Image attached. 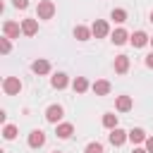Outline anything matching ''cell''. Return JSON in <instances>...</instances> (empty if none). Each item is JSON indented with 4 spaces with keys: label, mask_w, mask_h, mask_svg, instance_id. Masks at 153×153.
Returning <instances> with one entry per match:
<instances>
[{
    "label": "cell",
    "mask_w": 153,
    "mask_h": 153,
    "mask_svg": "<svg viewBox=\"0 0 153 153\" xmlns=\"http://www.w3.org/2000/svg\"><path fill=\"white\" fill-rule=\"evenodd\" d=\"M143 143H146V151H148V153H153V136H148Z\"/></svg>",
    "instance_id": "484cf974"
},
{
    "label": "cell",
    "mask_w": 153,
    "mask_h": 153,
    "mask_svg": "<svg viewBox=\"0 0 153 153\" xmlns=\"http://www.w3.org/2000/svg\"><path fill=\"white\" fill-rule=\"evenodd\" d=\"M2 91H5L7 96H17V93L22 91V81H19V76H5V81H2Z\"/></svg>",
    "instance_id": "6da1fadb"
},
{
    "label": "cell",
    "mask_w": 153,
    "mask_h": 153,
    "mask_svg": "<svg viewBox=\"0 0 153 153\" xmlns=\"http://www.w3.org/2000/svg\"><path fill=\"white\" fill-rule=\"evenodd\" d=\"M103 127H108V129H117V115L105 112V115H103Z\"/></svg>",
    "instance_id": "ffe728a7"
},
{
    "label": "cell",
    "mask_w": 153,
    "mask_h": 153,
    "mask_svg": "<svg viewBox=\"0 0 153 153\" xmlns=\"http://www.w3.org/2000/svg\"><path fill=\"white\" fill-rule=\"evenodd\" d=\"M110 88H112V86H110L108 79H98V81H93V93H96V96H108Z\"/></svg>",
    "instance_id": "8fae6325"
},
{
    "label": "cell",
    "mask_w": 153,
    "mask_h": 153,
    "mask_svg": "<svg viewBox=\"0 0 153 153\" xmlns=\"http://www.w3.org/2000/svg\"><path fill=\"white\" fill-rule=\"evenodd\" d=\"M151 45H153V38H151Z\"/></svg>",
    "instance_id": "4dcf8cb0"
},
{
    "label": "cell",
    "mask_w": 153,
    "mask_h": 153,
    "mask_svg": "<svg viewBox=\"0 0 153 153\" xmlns=\"http://www.w3.org/2000/svg\"><path fill=\"white\" fill-rule=\"evenodd\" d=\"M131 96H117V100H115V108L120 110V112H129L131 110Z\"/></svg>",
    "instance_id": "7c38bea8"
},
{
    "label": "cell",
    "mask_w": 153,
    "mask_h": 153,
    "mask_svg": "<svg viewBox=\"0 0 153 153\" xmlns=\"http://www.w3.org/2000/svg\"><path fill=\"white\" fill-rule=\"evenodd\" d=\"M53 153H60V151H53Z\"/></svg>",
    "instance_id": "f546056e"
},
{
    "label": "cell",
    "mask_w": 153,
    "mask_h": 153,
    "mask_svg": "<svg viewBox=\"0 0 153 153\" xmlns=\"http://www.w3.org/2000/svg\"><path fill=\"white\" fill-rule=\"evenodd\" d=\"M55 134H57V139H69V136L74 134V127H72L69 122H62V124H57Z\"/></svg>",
    "instance_id": "4fadbf2b"
},
{
    "label": "cell",
    "mask_w": 153,
    "mask_h": 153,
    "mask_svg": "<svg viewBox=\"0 0 153 153\" xmlns=\"http://www.w3.org/2000/svg\"><path fill=\"white\" fill-rule=\"evenodd\" d=\"M127 69H129V57L127 55H117L115 57V72L117 74H124Z\"/></svg>",
    "instance_id": "5bb4252c"
},
{
    "label": "cell",
    "mask_w": 153,
    "mask_h": 153,
    "mask_svg": "<svg viewBox=\"0 0 153 153\" xmlns=\"http://www.w3.org/2000/svg\"><path fill=\"white\" fill-rule=\"evenodd\" d=\"M110 19H115L117 24H122V22H127V10H122V7H117V10H112V12H110Z\"/></svg>",
    "instance_id": "44dd1931"
},
{
    "label": "cell",
    "mask_w": 153,
    "mask_h": 153,
    "mask_svg": "<svg viewBox=\"0 0 153 153\" xmlns=\"http://www.w3.org/2000/svg\"><path fill=\"white\" fill-rule=\"evenodd\" d=\"M36 14H38V19H53V14H55V5H53L50 0H41L38 7H36Z\"/></svg>",
    "instance_id": "7a4b0ae2"
},
{
    "label": "cell",
    "mask_w": 153,
    "mask_h": 153,
    "mask_svg": "<svg viewBox=\"0 0 153 153\" xmlns=\"http://www.w3.org/2000/svg\"><path fill=\"white\" fill-rule=\"evenodd\" d=\"M50 84H53V88H65V86H67V74L57 72V74L50 79Z\"/></svg>",
    "instance_id": "ac0fdd59"
},
{
    "label": "cell",
    "mask_w": 153,
    "mask_h": 153,
    "mask_svg": "<svg viewBox=\"0 0 153 153\" xmlns=\"http://www.w3.org/2000/svg\"><path fill=\"white\" fill-rule=\"evenodd\" d=\"M62 115H65L62 105H50V108L45 110V120H48V122H53V124H57V122L62 120Z\"/></svg>",
    "instance_id": "277c9868"
},
{
    "label": "cell",
    "mask_w": 153,
    "mask_h": 153,
    "mask_svg": "<svg viewBox=\"0 0 153 153\" xmlns=\"http://www.w3.org/2000/svg\"><path fill=\"white\" fill-rule=\"evenodd\" d=\"M31 72H33V74H48V72H50V62L43 60V57H38V60L31 62Z\"/></svg>",
    "instance_id": "ba28073f"
},
{
    "label": "cell",
    "mask_w": 153,
    "mask_h": 153,
    "mask_svg": "<svg viewBox=\"0 0 153 153\" xmlns=\"http://www.w3.org/2000/svg\"><path fill=\"white\" fill-rule=\"evenodd\" d=\"M91 33H93L96 38H105V36L110 33L108 22H105V19H96V22H93V26H91Z\"/></svg>",
    "instance_id": "3957f363"
},
{
    "label": "cell",
    "mask_w": 153,
    "mask_h": 153,
    "mask_svg": "<svg viewBox=\"0 0 153 153\" xmlns=\"http://www.w3.org/2000/svg\"><path fill=\"white\" fill-rule=\"evenodd\" d=\"M115 45H122V43H127L129 41V33L124 31V29H117V31H112V38H110Z\"/></svg>",
    "instance_id": "2e32d148"
},
{
    "label": "cell",
    "mask_w": 153,
    "mask_h": 153,
    "mask_svg": "<svg viewBox=\"0 0 153 153\" xmlns=\"http://www.w3.org/2000/svg\"><path fill=\"white\" fill-rule=\"evenodd\" d=\"M91 36H93V33H91L88 26H76V29H74V38H76V41H88Z\"/></svg>",
    "instance_id": "e0dca14e"
},
{
    "label": "cell",
    "mask_w": 153,
    "mask_h": 153,
    "mask_svg": "<svg viewBox=\"0 0 153 153\" xmlns=\"http://www.w3.org/2000/svg\"><path fill=\"white\" fill-rule=\"evenodd\" d=\"M148 136H146V131L141 129V127H134L131 131H129V141L131 143H141V141H146Z\"/></svg>",
    "instance_id": "9a60e30c"
},
{
    "label": "cell",
    "mask_w": 153,
    "mask_h": 153,
    "mask_svg": "<svg viewBox=\"0 0 153 153\" xmlns=\"http://www.w3.org/2000/svg\"><path fill=\"white\" fill-rule=\"evenodd\" d=\"M146 67H151V69H153V53L146 57Z\"/></svg>",
    "instance_id": "4316f807"
},
{
    "label": "cell",
    "mask_w": 153,
    "mask_h": 153,
    "mask_svg": "<svg viewBox=\"0 0 153 153\" xmlns=\"http://www.w3.org/2000/svg\"><path fill=\"white\" fill-rule=\"evenodd\" d=\"M0 50H2L5 55L10 53V38H0Z\"/></svg>",
    "instance_id": "cb8c5ba5"
},
{
    "label": "cell",
    "mask_w": 153,
    "mask_h": 153,
    "mask_svg": "<svg viewBox=\"0 0 153 153\" xmlns=\"http://www.w3.org/2000/svg\"><path fill=\"white\" fill-rule=\"evenodd\" d=\"M84 153H103V143H98V141H91L88 146H86V151Z\"/></svg>",
    "instance_id": "603a6c76"
},
{
    "label": "cell",
    "mask_w": 153,
    "mask_h": 153,
    "mask_svg": "<svg viewBox=\"0 0 153 153\" xmlns=\"http://www.w3.org/2000/svg\"><path fill=\"white\" fill-rule=\"evenodd\" d=\"M2 31H5V38H19L22 26H19L17 22H5V24H2Z\"/></svg>",
    "instance_id": "52a82bcc"
},
{
    "label": "cell",
    "mask_w": 153,
    "mask_h": 153,
    "mask_svg": "<svg viewBox=\"0 0 153 153\" xmlns=\"http://www.w3.org/2000/svg\"><path fill=\"white\" fill-rule=\"evenodd\" d=\"M43 143H45V134H43L41 129H33V131L29 134V146H31V148H41Z\"/></svg>",
    "instance_id": "9c48e42d"
},
{
    "label": "cell",
    "mask_w": 153,
    "mask_h": 153,
    "mask_svg": "<svg viewBox=\"0 0 153 153\" xmlns=\"http://www.w3.org/2000/svg\"><path fill=\"white\" fill-rule=\"evenodd\" d=\"M129 41H131V45H134V48H143L146 43H151V38H148L143 31H134V33L129 36Z\"/></svg>",
    "instance_id": "30bf717a"
},
{
    "label": "cell",
    "mask_w": 153,
    "mask_h": 153,
    "mask_svg": "<svg viewBox=\"0 0 153 153\" xmlns=\"http://www.w3.org/2000/svg\"><path fill=\"white\" fill-rule=\"evenodd\" d=\"M131 153H148V151H146V148H134Z\"/></svg>",
    "instance_id": "83f0119b"
},
{
    "label": "cell",
    "mask_w": 153,
    "mask_h": 153,
    "mask_svg": "<svg viewBox=\"0 0 153 153\" xmlns=\"http://www.w3.org/2000/svg\"><path fill=\"white\" fill-rule=\"evenodd\" d=\"M72 88H74L76 93H84V91L88 88V81H86V76H76V79H74V84H72Z\"/></svg>",
    "instance_id": "d6986e66"
},
{
    "label": "cell",
    "mask_w": 153,
    "mask_h": 153,
    "mask_svg": "<svg viewBox=\"0 0 153 153\" xmlns=\"http://www.w3.org/2000/svg\"><path fill=\"white\" fill-rule=\"evenodd\" d=\"M22 33L24 36H36L38 33V22L31 19V17L29 19H22Z\"/></svg>",
    "instance_id": "8992f818"
},
{
    "label": "cell",
    "mask_w": 153,
    "mask_h": 153,
    "mask_svg": "<svg viewBox=\"0 0 153 153\" xmlns=\"http://www.w3.org/2000/svg\"><path fill=\"white\" fill-rule=\"evenodd\" d=\"M127 139H129V131H124V129H120V127H117V129H110V143H112V146H122Z\"/></svg>",
    "instance_id": "5b68a950"
},
{
    "label": "cell",
    "mask_w": 153,
    "mask_h": 153,
    "mask_svg": "<svg viewBox=\"0 0 153 153\" xmlns=\"http://www.w3.org/2000/svg\"><path fill=\"white\" fill-rule=\"evenodd\" d=\"M2 136H5L7 141H12V139L17 136V127H14V124H5V129H2Z\"/></svg>",
    "instance_id": "7402d4cb"
},
{
    "label": "cell",
    "mask_w": 153,
    "mask_h": 153,
    "mask_svg": "<svg viewBox=\"0 0 153 153\" xmlns=\"http://www.w3.org/2000/svg\"><path fill=\"white\" fill-rule=\"evenodd\" d=\"M151 22H153V12H151Z\"/></svg>",
    "instance_id": "f1b7e54d"
},
{
    "label": "cell",
    "mask_w": 153,
    "mask_h": 153,
    "mask_svg": "<svg viewBox=\"0 0 153 153\" xmlns=\"http://www.w3.org/2000/svg\"><path fill=\"white\" fill-rule=\"evenodd\" d=\"M12 5H14L17 10H26V7H29V0H12Z\"/></svg>",
    "instance_id": "d4e9b609"
}]
</instances>
